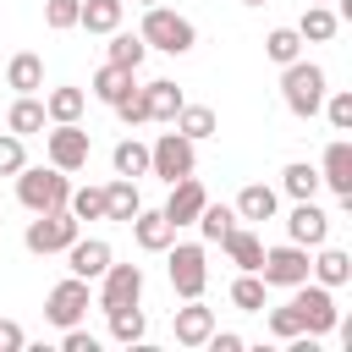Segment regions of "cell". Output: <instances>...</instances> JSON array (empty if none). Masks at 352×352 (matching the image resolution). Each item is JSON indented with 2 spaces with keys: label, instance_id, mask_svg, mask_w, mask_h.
Listing matches in <instances>:
<instances>
[{
  "label": "cell",
  "instance_id": "22",
  "mask_svg": "<svg viewBox=\"0 0 352 352\" xmlns=\"http://www.w3.org/2000/svg\"><path fill=\"white\" fill-rule=\"evenodd\" d=\"M44 126H50L44 99H38V94H16V99H11V110H6V132H16V138H38Z\"/></svg>",
  "mask_w": 352,
  "mask_h": 352
},
{
  "label": "cell",
  "instance_id": "13",
  "mask_svg": "<svg viewBox=\"0 0 352 352\" xmlns=\"http://www.w3.org/2000/svg\"><path fill=\"white\" fill-rule=\"evenodd\" d=\"M286 242H297V248H319V242H330V214H324L314 198H292Z\"/></svg>",
  "mask_w": 352,
  "mask_h": 352
},
{
  "label": "cell",
  "instance_id": "17",
  "mask_svg": "<svg viewBox=\"0 0 352 352\" xmlns=\"http://www.w3.org/2000/svg\"><path fill=\"white\" fill-rule=\"evenodd\" d=\"M236 220L242 226H264V220H275L280 214V187H270V182H248L242 192H236Z\"/></svg>",
  "mask_w": 352,
  "mask_h": 352
},
{
  "label": "cell",
  "instance_id": "44",
  "mask_svg": "<svg viewBox=\"0 0 352 352\" xmlns=\"http://www.w3.org/2000/svg\"><path fill=\"white\" fill-rule=\"evenodd\" d=\"M28 346V330L16 319H0V352H22Z\"/></svg>",
  "mask_w": 352,
  "mask_h": 352
},
{
  "label": "cell",
  "instance_id": "37",
  "mask_svg": "<svg viewBox=\"0 0 352 352\" xmlns=\"http://www.w3.org/2000/svg\"><path fill=\"white\" fill-rule=\"evenodd\" d=\"M319 116L330 121V132H352V88H324Z\"/></svg>",
  "mask_w": 352,
  "mask_h": 352
},
{
  "label": "cell",
  "instance_id": "19",
  "mask_svg": "<svg viewBox=\"0 0 352 352\" xmlns=\"http://www.w3.org/2000/svg\"><path fill=\"white\" fill-rule=\"evenodd\" d=\"M126 226H132V242H138L143 253H165V248L176 242V226H170L160 209H138Z\"/></svg>",
  "mask_w": 352,
  "mask_h": 352
},
{
  "label": "cell",
  "instance_id": "15",
  "mask_svg": "<svg viewBox=\"0 0 352 352\" xmlns=\"http://www.w3.org/2000/svg\"><path fill=\"white\" fill-rule=\"evenodd\" d=\"M209 330H214V308H204V297H187V302L170 314V336H176V346H187V352H198V346L209 341Z\"/></svg>",
  "mask_w": 352,
  "mask_h": 352
},
{
  "label": "cell",
  "instance_id": "32",
  "mask_svg": "<svg viewBox=\"0 0 352 352\" xmlns=\"http://www.w3.org/2000/svg\"><path fill=\"white\" fill-rule=\"evenodd\" d=\"M110 38V50H104V60L110 66H126V72H138L143 66V55H148V44L138 38V33H126V28H116V33H104Z\"/></svg>",
  "mask_w": 352,
  "mask_h": 352
},
{
  "label": "cell",
  "instance_id": "29",
  "mask_svg": "<svg viewBox=\"0 0 352 352\" xmlns=\"http://www.w3.org/2000/svg\"><path fill=\"white\" fill-rule=\"evenodd\" d=\"M132 82H138V72H126V66H110V60H104V66L94 72V82H88V94H94L99 104H116V99H121V94L132 88Z\"/></svg>",
  "mask_w": 352,
  "mask_h": 352
},
{
  "label": "cell",
  "instance_id": "42",
  "mask_svg": "<svg viewBox=\"0 0 352 352\" xmlns=\"http://www.w3.org/2000/svg\"><path fill=\"white\" fill-rule=\"evenodd\" d=\"M77 11H82V0H44V28H55V33L77 28Z\"/></svg>",
  "mask_w": 352,
  "mask_h": 352
},
{
  "label": "cell",
  "instance_id": "10",
  "mask_svg": "<svg viewBox=\"0 0 352 352\" xmlns=\"http://www.w3.org/2000/svg\"><path fill=\"white\" fill-rule=\"evenodd\" d=\"M143 302V264H116L99 275V292H94V308L99 314H116V308H132Z\"/></svg>",
  "mask_w": 352,
  "mask_h": 352
},
{
  "label": "cell",
  "instance_id": "23",
  "mask_svg": "<svg viewBox=\"0 0 352 352\" xmlns=\"http://www.w3.org/2000/svg\"><path fill=\"white\" fill-rule=\"evenodd\" d=\"M138 209H143L138 182H132V176H110V182H104V220H121V226H126Z\"/></svg>",
  "mask_w": 352,
  "mask_h": 352
},
{
  "label": "cell",
  "instance_id": "39",
  "mask_svg": "<svg viewBox=\"0 0 352 352\" xmlns=\"http://www.w3.org/2000/svg\"><path fill=\"white\" fill-rule=\"evenodd\" d=\"M66 209H72L77 220H104V187H72Z\"/></svg>",
  "mask_w": 352,
  "mask_h": 352
},
{
  "label": "cell",
  "instance_id": "1",
  "mask_svg": "<svg viewBox=\"0 0 352 352\" xmlns=\"http://www.w3.org/2000/svg\"><path fill=\"white\" fill-rule=\"evenodd\" d=\"M324 88H330V77H324V66H319V60L297 55L292 66H280V104H286L297 121H314V116H319Z\"/></svg>",
  "mask_w": 352,
  "mask_h": 352
},
{
  "label": "cell",
  "instance_id": "11",
  "mask_svg": "<svg viewBox=\"0 0 352 352\" xmlns=\"http://www.w3.org/2000/svg\"><path fill=\"white\" fill-rule=\"evenodd\" d=\"M308 253H314V248H297V242H275V248H264V258H258V280L292 292L297 280H308Z\"/></svg>",
  "mask_w": 352,
  "mask_h": 352
},
{
  "label": "cell",
  "instance_id": "30",
  "mask_svg": "<svg viewBox=\"0 0 352 352\" xmlns=\"http://www.w3.org/2000/svg\"><path fill=\"white\" fill-rule=\"evenodd\" d=\"M170 126H176L182 138H192V143H204V138H214V132H220V116H214L209 104H182Z\"/></svg>",
  "mask_w": 352,
  "mask_h": 352
},
{
  "label": "cell",
  "instance_id": "35",
  "mask_svg": "<svg viewBox=\"0 0 352 352\" xmlns=\"http://www.w3.org/2000/svg\"><path fill=\"white\" fill-rule=\"evenodd\" d=\"M280 192H286V198H319V165L292 160V165L280 170Z\"/></svg>",
  "mask_w": 352,
  "mask_h": 352
},
{
  "label": "cell",
  "instance_id": "47",
  "mask_svg": "<svg viewBox=\"0 0 352 352\" xmlns=\"http://www.w3.org/2000/svg\"><path fill=\"white\" fill-rule=\"evenodd\" d=\"M319 6H330V0H319Z\"/></svg>",
  "mask_w": 352,
  "mask_h": 352
},
{
  "label": "cell",
  "instance_id": "36",
  "mask_svg": "<svg viewBox=\"0 0 352 352\" xmlns=\"http://www.w3.org/2000/svg\"><path fill=\"white\" fill-rule=\"evenodd\" d=\"M264 55H270L275 66H292V60L302 55V33H297V28H270V33H264Z\"/></svg>",
  "mask_w": 352,
  "mask_h": 352
},
{
  "label": "cell",
  "instance_id": "21",
  "mask_svg": "<svg viewBox=\"0 0 352 352\" xmlns=\"http://www.w3.org/2000/svg\"><path fill=\"white\" fill-rule=\"evenodd\" d=\"M292 28L302 33V44H330V38L341 33V11H336V6H319V0H308V11H302Z\"/></svg>",
  "mask_w": 352,
  "mask_h": 352
},
{
  "label": "cell",
  "instance_id": "7",
  "mask_svg": "<svg viewBox=\"0 0 352 352\" xmlns=\"http://www.w3.org/2000/svg\"><path fill=\"white\" fill-rule=\"evenodd\" d=\"M88 154H94V138L82 132V121H50L44 126V160L66 176L88 170Z\"/></svg>",
  "mask_w": 352,
  "mask_h": 352
},
{
  "label": "cell",
  "instance_id": "26",
  "mask_svg": "<svg viewBox=\"0 0 352 352\" xmlns=\"http://www.w3.org/2000/svg\"><path fill=\"white\" fill-rule=\"evenodd\" d=\"M6 88H16V94H44V60H38L33 50L11 55V60H6Z\"/></svg>",
  "mask_w": 352,
  "mask_h": 352
},
{
  "label": "cell",
  "instance_id": "16",
  "mask_svg": "<svg viewBox=\"0 0 352 352\" xmlns=\"http://www.w3.org/2000/svg\"><path fill=\"white\" fill-rule=\"evenodd\" d=\"M204 204H209L204 182H198V176H182V182H170V198L160 204V214L182 231V226H192V220H198V209H204Z\"/></svg>",
  "mask_w": 352,
  "mask_h": 352
},
{
  "label": "cell",
  "instance_id": "24",
  "mask_svg": "<svg viewBox=\"0 0 352 352\" xmlns=\"http://www.w3.org/2000/svg\"><path fill=\"white\" fill-rule=\"evenodd\" d=\"M143 99H148V121H176V110L187 104V94L170 82V77H154V82H143Z\"/></svg>",
  "mask_w": 352,
  "mask_h": 352
},
{
  "label": "cell",
  "instance_id": "3",
  "mask_svg": "<svg viewBox=\"0 0 352 352\" xmlns=\"http://www.w3.org/2000/svg\"><path fill=\"white\" fill-rule=\"evenodd\" d=\"M66 198H72V176H66V170H55L50 160H44V165H22V170H16V204H22L28 214L66 209Z\"/></svg>",
  "mask_w": 352,
  "mask_h": 352
},
{
  "label": "cell",
  "instance_id": "46",
  "mask_svg": "<svg viewBox=\"0 0 352 352\" xmlns=\"http://www.w3.org/2000/svg\"><path fill=\"white\" fill-rule=\"evenodd\" d=\"M242 6H264V0H242Z\"/></svg>",
  "mask_w": 352,
  "mask_h": 352
},
{
  "label": "cell",
  "instance_id": "28",
  "mask_svg": "<svg viewBox=\"0 0 352 352\" xmlns=\"http://www.w3.org/2000/svg\"><path fill=\"white\" fill-rule=\"evenodd\" d=\"M121 16H126V0H82L77 28H88V33H116Z\"/></svg>",
  "mask_w": 352,
  "mask_h": 352
},
{
  "label": "cell",
  "instance_id": "12",
  "mask_svg": "<svg viewBox=\"0 0 352 352\" xmlns=\"http://www.w3.org/2000/svg\"><path fill=\"white\" fill-rule=\"evenodd\" d=\"M319 187H330L352 209V138H330L319 154Z\"/></svg>",
  "mask_w": 352,
  "mask_h": 352
},
{
  "label": "cell",
  "instance_id": "41",
  "mask_svg": "<svg viewBox=\"0 0 352 352\" xmlns=\"http://www.w3.org/2000/svg\"><path fill=\"white\" fill-rule=\"evenodd\" d=\"M270 308V302H264ZM264 324H270V336L275 341H292V336H302V324H297V314H292V302H280V308H270L264 314Z\"/></svg>",
  "mask_w": 352,
  "mask_h": 352
},
{
  "label": "cell",
  "instance_id": "40",
  "mask_svg": "<svg viewBox=\"0 0 352 352\" xmlns=\"http://www.w3.org/2000/svg\"><path fill=\"white\" fill-rule=\"evenodd\" d=\"M28 165V138H16V132H0V176H16Z\"/></svg>",
  "mask_w": 352,
  "mask_h": 352
},
{
  "label": "cell",
  "instance_id": "18",
  "mask_svg": "<svg viewBox=\"0 0 352 352\" xmlns=\"http://www.w3.org/2000/svg\"><path fill=\"white\" fill-rule=\"evenodd\" d=\"M308 280H319V286L341 292V286L352 280V253H346V248H330V242H319V248L308 253Z\"/></svg>",
  "mask_w": 352,
  "mask_h": 352
},
{
  "label": "cell",
  "instance_id": "45",
  "mask_svg": "<svg viewBox=\"0 0 352 352\" xmlns=\"http://www.w3.org/2000/svg\"><path fill=\"white\" fill-rule=\"evenodd\" d=\"M132 6H160V0H132Z\"/></svg>",
  "mask_w": 352,
  "mask_h": 352
},
{
  "label": "cell",
  "instance_id": "6",
  "mask_svg": "<svg viewBox=\"0 0 352 352\" xmlns=\"http://www.w3.org/2000/svg\"><path fill=\"white\" fill-rule=\"evenodd\" d=\"M292 314H297V324H302V336H330L336 330V319H341V308H336V292L330 286H319V280H297L292 286Z\"/></svg>",
  "mask_w": 352,
  "mask_h": 352
},
{
  "label": "cell",
  "instance_id": "9",
  "mask_svg": "<svg viewBox=\"0 0 352 352\" xmlns=\"http://www.w3.org/2000/svg\"><path fill=\"white\" fill-rule=\"evenodd\" d=\"M88 308H94V292H88V280H77V275H60V280L50 286V297H44V319H50L55 330L82 324Z\"/></svg>",
  "mask_w": 352,
  "mask_h": 352
},
{
  "label": "cell",
  "instance_id": "4",
  "mask_svg": "<svg viewBox=\"0 0 352 352\" xmlns=\"http://www.w3.org/2000/svg\"><path fill=\"white\" fill-rule=\"evenodd\" d=\"M77 236H82V220H77L72 209H44V214H33V220H28L22 248H28V253H38V258H50V253H66Z\"/></svg>",
  "mask_w": 352,
  "mask_h": 352
},
{
  "label": "cell",
  "instance_id": "2",
  "mask_svg": "<svg viewBox=\"0 0 352 352\" xmlns=\"http://www.w3.org/2000/svg\"><path fill=\"white\" fill-rule=\"evenodd\" d=\"M138 38H143L148 50H160V55H192L198 28H192V16H182V11H170V6L160 0V6H143Z\"/></svg>",
  "mask_w": 352,
  "mask_h": 352
},
{
  "label": "cell",
  "instance_id": "43",
  "mask_svg": "<svg viewBox=\"0 0 352 352\" xmlns=\"http://www.w3.org/2000/svg\"><path fill=\"white\" fill-rule=\"evenodd\" d=\"M60 352H99V336H88L82 324H72V330H60Z\"/></svg>",
  "mask_w": 352,
  "mask_h": 352
},
{
  "label": "cell",
  "instance_id": "38",
  "mask_svg": "<svg viewBox=\"0 0 352 352\" xmlns=\"http://www.w3.org/2000/svg\"><path fill=\"white\" fill-rule=\"evenodd\" d=\"M110 110H116L126 126H148V99H143V82H132V88H126V94H121Z\"/></svg>",
  "mask_w": 352,
  "mask_h": 352
},
{
  "label": "cell",
  "instance_id": "25",
  "mask_svg": "<svg viewBox=\"0 0 352 352\" xmlns=\"http://www.w3.org/2000/svg\"><path fill=\"white\" fill-rule=\"evenodd\" d=\"M38 99H44V116L50 121H82V110H88V88H72V82L44 88Z\"/></svg>",
  "mask_w": 352,
  "mask_h": 352
},
{
  "label": "cell",
  "instance_id": "20",
  "mask_svg": "<svg viewBox=\"0 0 352 352\" xmlns=\"http://www.w3.org/2000/svg\"><path fill=\"white\" fill-rule=\"evenodd\" d=\"M214 248H220V253H226L236 270H258V258H264V236H258L253 226H242V220H236V226H231V231H226Z\"/></svg>",
  "mask_w": 352,
  "mask_h": 352
},
{
  "label": "cell",
  "instance_id": "5",
  "mask_svg": "<svg viewBox=\"0 0 352 352\" xmlns=\"http://www.w3.org/2000/svg\"><path fill=\"white\" fill-rule=\"evenodd\" d=\"M165 275H170V292L182 302L204 297V286H209V248L204 242H170L165 248Z\"/></svg>",
  "mask_w": 352,
  "mask_h": 352
},
{
  "label": "cell",
  "instance_id": "14",
  "mask_svg": "<svg viewBox=\"0 0 352 352\" xmlns=\"http://www.w3.org/2000/svg\"><path fill=\"white\" fill-rule=\"evenodd\" d=\"M110 258H116V248L104 242V236H77L72 248H66V275H77V280H99L104 270H110Z\"/></svg>",
  "mask_w": 352,
  "mask_h": 352
},
{
  "label": "cell",
  "instance_id": "8",
  "mask_svg": "<svg viewBox=\"0 0 352 352\" xmlns=\"http://www.w3.org/2000/svg\"><path fill=\"white\" fill-rule=\"evenodd\" d=\"M198 170V143L192 138H182L176 126L170 132H160L154 143H148V176H160L165 187L170 182H182V176H192Z\"/></svg>",
  "mask_w": 352,
  "mask_h": 352
},
{
  "label": "cell",
  "instance_id": "33",
  "mask_svg": "<svg viewBox=\"0 0 352 352\" xmlns=\"http://www.w3.org/2000/svg\"><path fill=\"white\" fill-rule=\"evenodd\" d=\"M110 165H116V176H148V143L143 138H121L116 148H110Z\"/></svg>",
  "mask_w": 352,
  "mask_h": 352
},
{
  "label": "cell",
  "instance_id": "27",
  "mask_svg": "<svg viewBox=\"0 0 352 352\" xmlns=\"http://www.w3.org/2000/svg\"><path fill=\"white\" fill-rule=\"evenodd\" d=\"M104 319H110V341H116V346H143V336H148V314H143V302L116 308V314H104Z\"/></svg>",
  "mask_w": 352,
  "mask_h": 352
},
{
  "label": "cell",
  "instance_id": "34",
  "mask_svg": "<svg viewBox=\"0 0 352 352\" xmlns=\"http://www.w3.org/2000/svg\"><path fill=\"white\" fill-rule=\"evenodd\" d=\"M192 226H198L204 248H214V242H220V236H226V231L236 226V209H231V204H214V198H209V204L198 209V220H192Z\"/></svg>",
  "mask_w": 352,
  "mask_h": 352
},
{
  "label": "cell",
  "instance_id": "31",
  "mask_svg": "<svg viewBox=\"0 0 352 352\" xmlns=\"http://www.w3.org/2000/svg\"><path fill=\"white\" fill-rule=\"evenodd\" d=\"M264 302H270V286L258 280V270H236V280H231V308L264 314Z\"/></svg>",
  "mask_w": 352,
  "mask_h": 352
}]
</instances>
